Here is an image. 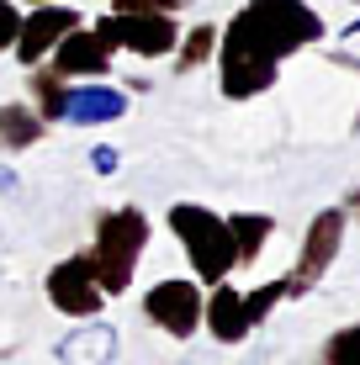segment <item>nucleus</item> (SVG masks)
Here are the masks:
<instances>
[{
  "label": "nucleus",
  "instance_id": "obj_1",
  "mask_svg": "<svg viewBox=\"0 0 360 365\" xmlns=\"http://www.w3.org/2000/svg\"><path fill=\"white\" fill-rule=\"evenodd\" d=\"M324 37V16L307 0H250L239 16L222 27L217 69H222V96L250 101L270 91L281 58H292L297 48Z\"/></svg>",
  "mask_w": 360,
  "mask_h": 365
},
{
  "label": "nucleus",
  "instance_id": "obj_2",
  "mask_svg": "<svg viewBox=\"0 0 360 365\" xmlns=\"http://www.w3.org/2000/svg\"><path fill=\"white\" fill-rule=\"evenodd\" d=\"M143 244H148V217L138 207H117V212H101V217H96V244L85 249V255H91L96 286H101L106 297H122L133 286Z\"/></svg>",
  "mask_w": 360,
  "mask_h": 365
},
{
  "label": "nucleus",
  "instance_id": "obj_3",
  "mask_svg": "<svg viewBox=\"0 0 360 365\" xmlns=\"http://www.w3.org/2000/svg\"><path fill=\"white\" fill-rule=\"evenodd\" d=\"M170 228H175V238L185 244V259L196 265V281H207V286L228 281V270L239 265L228 217H217L212 207H196V201H175V207H170Z\"/></svg>",
  "mask_w": 360,
  "mask_h": 365
},
{
  "label": "nucleus",
  "instance_id": "obj_4",
  "mask_svg": "<svg viewBox=\"0 0 360 365\" xmlns=\"http://www.w3.org/2000/svg\"><path fill=\"white\" fill-rule=\"evenodd\" d=\"M276 302H287V281H265L259 292H233V286L217 281L212 302H202V323L217 344H239V339H250L265 323V312Z\"/></svg>",
  "mask_w": 360,
  "mask_h": 365
},
{
  "label": "nucleus",
  "instance_id": "obj_5",
  "mask_svg": "<svg viewBox=\"0 0 360 365\" xmlns=\"http://www.w3.org/2000/svg\"><path fill=\"white\" fill-rule=\"evenodd\" d=\"M339 244H344V207H324L313 222H307V238H302V255H297L292 275H281V281H287V302L307 297L318 281H324L334 255H339Z\"/></svg>",
  "mask_w": 360,
  "mask_h": 365
},
{
  "label": "nucleus",
  "instance_id": "obj_6",
  "mask_svg": "<svg viewBox=\"0 0 360 365\" xmlns=\"http://www.w3.org/2000/svg\"><path fill=\"white\" fill-rule=\"evenodd\" d=\"M96 32H101L111 48H128V53H138V58H165L170 48L180 43L175 16H159V11H106Z\"/></svg>",
  "mask_w": 360,
  "mask_h": 365
},
{
  "label": "nucleus",
  "instance_id": "obj_7",
  "mask_svg": "<svg viewBox=\"0 0 360 365\" xmlns=\"http://www.w3.org/2000/svg\"><path fill=\"white\" fill-rule=\"evenodd\" d=\"M48 302L69 318H96L106 307V292L96 286V270H91V255H69L48 270Z\"/></svg>",
  "mask_w": 360,
  "mask_h": 365
},
{
  "label": "nucleus",
  "instance_id": "obj_8",
  "mask_svg": "<svg viewBox=\"0 0 360 365\" xmlns=\"http://www.w3.org/2000/svg\"><path fill=\"white\" fill-rule=\"evenodd\" d=\"M143 318L154 323V329H165L170 339H191L196 323H202V292H196V281H159V286H148Z\"/></svg>",
  "mask_w": 360,
  "mask_h": 365
},
{
  "label": "nucleus",
  "instance_id": "obj_9",
  "mask_svg": "<svg viewBox=\"0 0 360 365\" xmlns=\"http://www.w3.org/2000/svg\"><path fill=\"white\" fill-rule=\"evenodd\" d=\"M74 27H80V11L53 6V0H48V6H32L27 16H21V32H16V43H11V48H16V58H21L27 69H37L48 53H53L58 37L74 32Z\"/></svg>",
  "mask_w": 360,
  "mask_h": 365
},
{
  "label": "nucleus",
  "instance_id": "obj_10",
  "mask_svg": "<svg viewBox=\"0 0 360 365\" xmlns=\"http://www.w3.org/2000/svg\"><path fill=\"white\" fill-rule=\"evenodd\" d=\"M111 69V43L101 32H85V27H74V32H64L53 43V74H96V80H101V74Z\"/></svg>",
  "mask_w": 360,
  "mask_h": 365
},
{
  "label": "nucleus",
  "instance_id": "obj_11",
  "mask_svg": "<svg viewBox=\"0 0 360 365\" xmlns=\"http://www.w3.org/2000/svg\"><path fill=\"white\" fill-rule=\"evenodd\" d=\"M53 355H58V365H111L117 360V329L111 323H85L69 339H58Z\"/></svg>",
  "mask_w": 360,
  "mask_h": 365
},
{
  "label": "nucleus",
  "instance_id": "obj_12",
  "mask_svg": "<svg viewBox=\"0 0 360 365\" xmlns=\"http://www.w3.org/2000/svg\"><path fill=\"white\" fill-rule=\"evenodd\" d=\"M122 111H128V96L111 91V85H80V91H69V101H64V122H74V128L117 122Z\"/></svg>",
  "mask_w": 360,
  "mask_h": 365
},
{
  "label": "nucleus",
  "instance_id": "obj_13",
  "mask_svg": "<svg viewBox=\"0 0 360 365\" xmlns=\"http://www.w3.org/2000/svg\"><path fill=\"white\" fill-rule=\"evenodd\" d=\"M37 138H43V117H37L32 106H21V101L0 106V148H6V154H21Z\"/></svg>",
  "mask_w": 360,
  "mask_h": 365
},
{
  "label": "nucleus",
  "instance_id": "obj_14",
  "mask_svg": "<svg viewBox=\"0 0 360 365\" xmlns=\"http://www.w3.org/2000/svg\"><path fill=\"white\" fill-rule=\"evenodd\" d=\"M228 233H233V255H239V265H254L259 249H265V238L276 233V222H270L265 212H239V217H228Z\"/></svg>",
  "mask_w": 360,
  "mask_h": 365
},
{
  "label": "nucleus",
  "instance_id": "obj_15",
  "mask_svg": "<svg viewBox=\"0 0 360 365\" xmlns=\"http://www.w3.org/2000/svg\"><path fill=\"white\" fill-rule=\"evenodd\" d=\"M32 96H37V117L43 122H64V101H69V91H64V74H53V69H37L32 74Z\"/></svg>",
  "mask_w": 360,
  "mask_h": 365
},
{
  "label": "nucleus",
  "instance_id": "obj_16",
  "mask_svg": "<svg viewBox=\"0 0 360 365\" xmlns=\"http://www.w3.org/2000/svg\"><path fill=\"white\" fill-rule=\"evenodd\" d=\"M318 365H360V323H350V329H339L324 344V360Z\"/></svg>",
  "mask_w": 360,
  "mask_h": 365
},
{
  "label": "nucleus",
  "instance_id": "obj_17",
  "mask_svg": "<svg viewBox=\"0 0 360 365\" xmlns=\"http://www.w3.org/2000/svg\"><path fill=\"white\" fill-rule=\"evenodd\" d=\"M212 43H217V27H196L191 37H185V48H180L175 64H180V69H196L202 58H212Z\"/></svg>",
  "mask_w": 360,
  "mask_h": 365
},
{
  "label": "nucleus",
  "instance_id": "obj_18",
  "mask_svg": "<svg viewBox=\"0 0 360 365\" xmlns=\"http://www.w3.org/2000/svg\"><path fill=\"white\" fill-rule=\"evenodd\" d=\"M16 32H21V11H16V0H0V53L16 43Z\"/></svg>",
  "mask_w": 360,
  "mask_h": 365
},
{
  "label": "nucleus",
  "instance_id": "obj_19",
  "mask_svg": "<svg viewBox=\"0 0 360 365\" xmlns=\"http://www.w3.org/2000/svg\"><path fill=\"white\" fill-rule=\"evenodd\" d=\"M111 11H159V16H175V11H185V0H111Z\"/></svg>",
  "mask_w": 360,
  "mask_h": 365
},
{
  "label": "nucleus",
  "instance_id": "obj_20",
  "mask_svg": "<svg viewBox=\"0 0 360 365\" xmlns=\"http://www.w3.org/2000/svg\"><path fill=\"white\" fill-rule=\"evenodd\" d=\"M91 165H96V175H117V165H122V154H117V148H91Z\"/></svg>",
  "mask_w": 360,
  "mask_h": 365
},
{
  "label": "nucleus",
  "instance_id": "obj_21",
  "mask_svg": "<svg viewBox=\"0 0 360 365\" xmlns=\"http://www.w3.org/2000/svg\"><path fill=\"white\" fill-rule=\"evenodd\" d=\"M0 191H16V175H11L6 165H0Z\"/></svg>",
  "mask_w": 360,
  "mask_h": 365
},
{
  "label": "nucleus",
  "instance_id": "obj_22",
  "mask_svg": "<svg viewBox=\"0 0 360 365\" xmlns=\"http://www.w3.org/2000/svg\"><path fill=\"white\" fill-rule=\"evenodd\" d=\"M344 207H350V212H360V191H350V201H344Z\"/></svg>",
  "mask_w": 360,
  "mask_h": 365
},
{
  "label": "nucleus",
  "instance_id": "obj_23",
  "mask_svg": "<svg viewBox=\"0 0 360 365\" xmlns=\"http://www.w3.org/2000/svg\"><path fill=\"white\" fill-rule=\"evenodd\" d=\"M344 37H360V16L350 21V27H344Z\"/></svg>",
  "mask_w": 360,
  "mask_h": 365
},
{
  "label": "nucleus",
  "instance_id": "obj_24",
  "mask_svg": "<svg viewBox=\"0 0 360 365\" xmlns=\"http://www.w3.org/2000/svg\"><path fill=\"white\" fill-rule=\"evenodd\" d=\"M27 6H48V0H27Z\"/></svg>",
  "mask_w": 360,
  "mask_h": 365
}]
</instances>
